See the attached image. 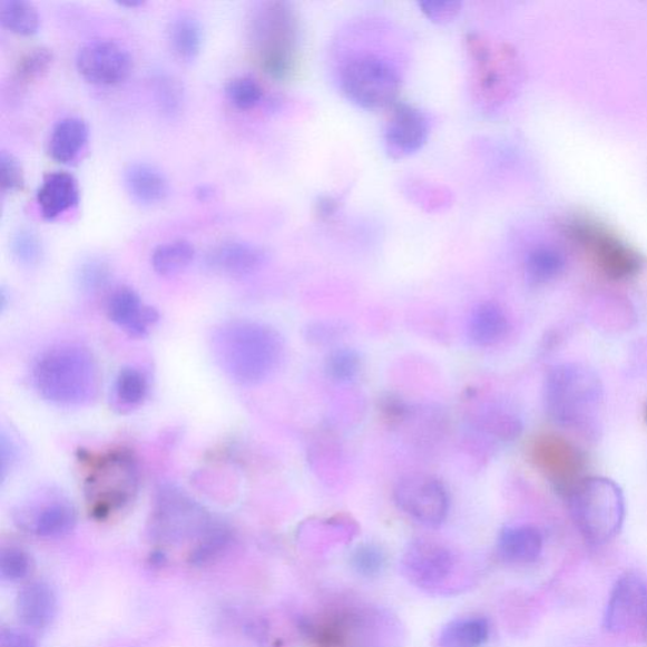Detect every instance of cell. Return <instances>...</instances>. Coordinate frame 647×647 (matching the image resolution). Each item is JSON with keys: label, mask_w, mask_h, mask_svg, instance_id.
I'll return each mask as SVG.
<instances>
[{"label": "cell", "mask_w": 647, "mask_h": 647, "mask_svg": "<svg viewBox=\"0 0 647 647\" xmlns=\"http://www.w3.org/2000/svg\"><path fill=\"white\" fill-rule=\"evenodd\" d=\"M210 350L225 378L239 386H256L280 369L285 343L283 336L267 324L231 321L215 327Z\"/></svg>", "instance_id": "cell-1"}, {"label": "cell", "mask_w": 647, "mask_h": 647, "mask_svg": "<svg viewBox=\"0 0 647 647\" xmlns=\"http://www.w3.org/2000/svg\"><path fill=\"white\" fill-rule=\"evenodd\" d=\"M32 381L47 402L81 408L97 399L100 372L94 355L81 345L62 344L43 352L35 362Z\"/></svg>", "instance_id": "cell-2"}, {"label": "cell", "mask_w": 647, "mask_h": 647, "mask_svg": "<svg viewBox=\"0 0 647 647\" xmlns=\"http://www.w3.org/2000/svg\"><path fill=\"white\" fill-rule=\"evenodd\" d=\"M604 401L602 382L580 363L552 367L546 380V409L560 427L584 428L592 423Z\"/></svg>", "instance_id": "cell-3"}, {"label": "cell", "mask_w": 647, "mask_h": 647, "mask_svg": "<svg viewBox=\"0 0 647 647\" xmlns=\"http://www.w3.org/2000/svg\"><path fill=\"white\" fill-rule=\"evenodd\" d=\"M249 37L262 70L272 79L288 78L295 67L298 43L293 7L285 2L261 4L253 13Z\"/></svg>", "instance_id": "cell-4"}, {"label": "cell", "mask_w": 647, "mask_h": 647, "mask_svg": "<svg viewBox=\"0 0 647 647\" xmlns=\"http://www.w3.org/2000/svg\"><path fill=\"white\" fill-rule=\"evenodd\" d=\"M571 518L577 529L594 546L615 539L625 518V496L620 487L607 478H586L568 496Z\"/></svg>", "instance_id": "cell-5"}, {"label": "cell", "mask_w": 647, "mask_h": 647, "mask_svg": "<svg viewBox=\"0 0 647 647\" xmlns=\"http://www.w3.org/2000/svg\"><path fill=\"white\" fill-rule=\"evenodd\" d=\"M84 491L94 518L106 520L135 500L139 487L137 459L129 450L117 449L90 459Z\"/></svg>", "instance_id": "cell-6"}, {"label": "cell", "mask_w": 647, "mask_h": 647, "mask_svg": "<svg viewBox=\"0 0 647 647\" xmlns=\"http://www.w3.org/2000/svg\"><path fill=\"white\" fill-rule=\"evenodd\" d=\"M401 569L410 584L428 594H454L464 580L463 561L452 549L435 540L412 541L403 552Z\"/></svg>", "instance_id": "cell-7"}, {"label": "cell", "mask_w": 647, "mask_h": 647, "mask_svg": "<svg viewBox=\"0 0 647 647\" xmlns=\"http://www.w3.org/2000/svg\"><path fill=\"white\" fill-rule=\"evenodd\" d=\"M213 523L208 511L179 487H159L149 520L153 539L164 543L199 539Z\"/></svg>", "instance_id": "cell-8"}, {"label": "cell", "mask_w": 647, "mask_h": 647, "mask_svg": "<svg viewBox=\"0 0 647 647\" xmlns=\"http://www.w3.org/2000/svg\"><path fill=\"white\" fill-rule=\"evenodd\" d=\"M341 86L353 105L380 110L395 106L401 78L395 67L374 55H364L345 63Z\"/></svg>", "instance_id": "cell-9"}, {"label": "cell", "mask_w": 647, "mask_h": 647, "mask_svg": "<svg viewBox=\"0 0 647 647\" xmlns=\"http://www.w3.org/2000/svg\"><path fill=\"white\" fill-rule=\"evenodd\" d=\"M568 237L594 259L606 276L626 280L641 269L643 261L616 233L594 219L577 217L567 223Z\"/></svg>", "instance_id": "cell-10"}, {"label": "cell", "mask_w": 647, "mask_h": 647, "mask_svg": "<svg viewBox=\"0 0 647 647\" xmlns=\"http://www.w3.org/2000/svg\"><path fill=\"white\" fill-rule=\"evenodd\" d=\"M403 512L428 528H438L449 513V494L439 478L427 473L403 476L393 490Z\"/></svg>", "instance_id": "cell-11"}, {"label": "cell", "mask_w": 647, "mask_h": 647, "mask_svg": "<svg viewBox=\"0 0 647 647\" xmlns=\"http://www.w3.org/2000/svg\"><path fill=\"white\" fill-rule=\"evenodd\" d=\"M16 520L20 528L36 537L58 539L69 536L77 527L78 512L67 497L46 491L20 506Z\"/></svg>", "instance_id": "cell-12"}, {"label": "cell", "mask_w": 647, "mask_h": 647, "mask_svg": "<svg viewBox=\"0 0 647 647\" xmlns=\"http://www.w3.org/2000/svg\"><path fill=\"white\" fill-rule=\"evenodd\" d=\"M75 63L84 79L102 87L124 82L134 70L133 56L126 47L111 40H92L84 45Z\"/></svg>", "instance_id": "cell-13"}, {"label": "cell", "mask_w": 647, "mask_h": 647, "mask_svg": "<svg viewBox=\"0 0 647 647\" xmlns=\"http://www.w3.org/2000/svg\"><path fill=\"white\" fill-rule=\"evenodd\" d=\"M647 608V586L635 574L616 580L605 608L604 627L608 633L621 634L644 623Z\"/></svg>", "instance_id": "cell-14"}, {"label": "cell", "mask_w": 647, "mask_h": 647, "mask_svg": "<svg viewBox=\"0 0 647 647\" xmlns=\"http://www.w3.org/2000/svg\"><path fill=\"white\" fill-rule=\"evenodd\" d=\"M429 135V119L423 111L403 102L393 106L383 135L384 146L392 158L401 159L419 153Z\"/></svg>", "instance_id": "cell-15"}, {"label": "cell", "mask_w": 647, "mask_h": 647, "mask_svg": "<svg viewBox=\"0 0 647 647\" xmlns=\"http://www.w3.org/2000/svg\"><path fill=\"white\" fill-rule=\"evenodd\" d=\"M537 462L548 474L558 490L567 493L574 491L580 480L584 459L578 450L558 438L542 439L536 449Z\"/></svg>", "instance_id": "cell-16"}, {"label": "cell", "mask_w": 647, "mask_h": 647, "mask_svg": "<svg viewBox=\"0 0 647 647\" xmlns=\"http://www.w3.org/2000/svg\"><path fill=\"white\" fill-rule=\"evenodd\" d=\"M110 321L134 337H145L159 321L155 307L145 305L143 300L130 287H118L112 291L107 305Z\"/></svg>", "instance_id": "cell-17"}, {"label": "cell", "mask_w": 647, "mask_h": 647, "mask_svg": "<svg viewBox=\"0 0 647 647\" xmlns=\"http://www.w3.org/2000/svg\"><path fill=\"white\" fill-rule=\"evenodd\" d=\"M267 253L247 242L231 241L214 247L206 256V266L223 276L245 278L266 265Z\"/></svg>", "instance_id": "cell-18"}, {"label": "cell", "mask_w": 647, "mask_h": 647, "mask_svg": "<svg viewBox=\"0 0 647 647\" xmlns=\"http://www.w3.org/2000/svg\"><path fill=\"white\" fill-rule=\"evenodd\" d=\"M16 611L23 625L41 630L55 620L58 614V597L46 581H31L18 594Z\"/></svg>", "instance_id": "cell-19"}, {"label": "cell", "mask_w": 647, "mask_h": 647, "mask_svg": "<svg viewBox=\"0 0 647 647\" xmlns=\"http://www.w3.org/2000/svg\"><path fill=\"white\" fill-rule=\"evenodd\" d=\"M36 199L46 220L58 219L60 215L79 204L78 182L69 173L55 171L47 174L39 190H37Z\"/></svg>", "instance_id": "cell-20"}, {"label": "cell", "mask_w": 647, "mask_h": 647, "mask_svg": "<svg viewBox=\"0 0 647 647\" xmlns=\"http://www.w3.org/2000/svg\"><path fill=\"white\" fill-rule=\"evenodd\" d=\"M497 548L500 557L510 565L527 566L540 558L543 539L531 525H511L500 532Z\"/></svg>", "instance_id": "cell-21"}, {"label": "cell", "mask_w": 647, "mask_h": 647, "mask_svg": "<svg viewBox=\"0 0 647 647\" xmlns=\"http://www.w3.org/2000/svg\"><path fill=\"white\" fill-rule=\"evenodd\" d=\"M125 185L133 199L146 206L163 203L170 194V185H168L165 175L155 166L144 163L127 167Z\"/></svg>", "instance_id": "cell-22"}, {"label": "cell", "mask_w": 647, "mask_h": 647, "mask_svg": "<svg viewBox=\"0 0 647 647\" xmlns=\"http://www.w3.org/2000/svg\"><path fill=\"white\" fill-rule=\"evenodd\" d=\"M510 330L509 317L500 305L483 303L478 305L469 317L468 336L477 346L500 343Z\"/></svg>", "instance_id": "cell-23"}, {"label": "cell", "mask_w": 647, "mask_h": 647, "mask_svg": "<svg viewBox=\"0 0 647 647\" xmlns=\"http://www.w3.org/2000/svg\"><path fill=\"white\" fill-rule=\"evenodd\" d=\"M89 127L78 117L63 118L52 129L49 140V154L56 163L70 164L87 146Z\"/></svg>", "instance_id": "cell-24"}, {"label": "cell", "mask_w": 647, "mask_h": 647, "mask_svg": "<svg viewBox=\"0 0 647 647\" xmlns=\"http://www.w3.org/2000/svg\"><path fill=\"white\" fill-rule=\"evenodd\" d=\"M168 43L177 59L192 62L198 58L203 46V28L190 14L174 18L168 27Z\"/></svg>", "instance_id": "cell-25"}, {"label": "cell", "mask_w": 647, "mask_h": 647, "mask_svg": "<svg viewBox=\"0 0 647 647\" xmlns=\"http://www.w3.org/2000/svg\"><path fill=\"white\" fill-rule=\"evenodd\" d=\"M490 636V625L482 617L458 618L438 636V647H481Z\"/></svg>", "instance_id": "cell-26"}, {"label": "cell", "mask_w": 647, "mask_h": 647, "mask_svg": "<svg viewBox=\"0 0 647 647\" xmlns=\"http://www.w3.org/2000/svg\"><path fill=\"white\" fill-rule=\"evenodd\" d=\"M148 380L144 372L135 367L120 370L112 384V406L120 412H130L139 406L148 396Z\"/></svg>", "instance_id": "cell-27"}, {"label": "cell", "mask_w": 647, "mask_h": 647, "mask_svg": "<svg viewBox=\"0 0 647 647\" xmlns=\"http://www.w3.org/2000/svg\"><path fill=\"white\" fill-rule=\"evenodd\" d=\"M195 248L190 242L179 239L156 247L151 255V265L159 276L170 277L182 274L193 264Z\"/></svg>", "instance_id": "cell-28"}, {"label": "cell", "mask_w": 647, "mask_h": 647, "mask_svg": "<svg viewBox=\"0 0 647 647\" xmlns=\"http://www.w3.org/2000/svg\"><path fill=\"white\" fill-rule=\"evenodd\" d=\"M0 23L16 35L33 36L39 32L40 14L27 0H2Z\"/></svg>", "instance_id": "cell-29"}, {"label": "cell", "mask_w": 647, "mask_h": 647, "mask_svg": "<svg viewBox=\"0 0 647 647\" xmlns=\"http://www.w3.org/2000/svg\"><path fill=\"white\" fill-rule=\"evenodd\" d=\"M232 542L233 532L231 529L222 523H213L192 550L190 565L195 567L212 565V562L217 561L228 551Z\"/></svg>", "instance_id": "cell-30"}, {"label": "cell", "mask_w": 647, "mask_h": 647, "mask_svg": "<svg viewBox=\"0 0 647 647\" xmlns=\"http://www.w3.org/2000/svg\"><path fill=\"white\" fill-rule=\"evenodd\" d=\"M565 268V258L550 247H538L529 253L527 276L532 285H543L557 278Z\"/></svg>", "instance_id": "cell-31"}, {"label": "cell", "mask_w": 647, "mask_h": 647, "mask_svg": "<svg viewBox=\"0 0 647 647\" xmlns=\"http://www.w3.org/2000/svg\"><path fill=\"white\" fill-rule=\"evenodd\" d=\"M362 370L361 354L352 349H337L327 355L325 371L336 382H350L359 376Z\"/></svg>", "instance_id": "cell-32"}, {"label": "cell", "mask_w": 647, "mask_h": 647, "mask_svg": "<svg viewBox=\"0 0 647 647\" xmlns=\"http://www.w3.org/2000/svg\"><path fill=\"white\" fill-rule=\"evenodd\" d=\"M224 91L231 105L241 110L255 108L264 99V89L255 79L248 77L231 80Z\"/></svg>", "instance_id": "cell-33"}, {"label": "cell", "mask_w": 647, "mask_h": 647, "mask_svg": "<svg viewBox=\"0 0 647 647\" xmlns=\"http://www.w3.org/2000/svg\"><path fill=\"white\" fill-rule=\"evenodd\" d=\"M53 62V52L47 47H37L28 51L23 58L18 61L16 68V78L22 84L32 82L49 72Z\"/></svg>", "instance_id": "cell-34"}, {"label": "cell", "mask_w": 647, "mask_h": 647, "mask_svg": "<svg viewBox=\"0 0 647 647\" xmlns=\"http://www.w3.org/2000/svg\"><path fill=\"white\" fill-rule=\"evenodd\" d=\"M11 251L18 264L27 268L39 266L43 257L41 239L36 233L27 229L14 234Z\"/></svg>", "instance_id": "cell-35"}, {"label": "cell", "mask_w": 647, "mask_h": 647, "mask_svg": "<svg viewBox=\"0 0 647 647\" xmlns=\"http://www.w3.org/2000/svg\"><path fill=\"white\" fill-rule=\"evenodd\" d=\"M77 280L84 293L98 294L110 284V266L99 258L88 259L80 266Z\"/></svg>", "instance_id": "cell-36"}, {"label": "cell", "mask_w": 647, "mask_h": 647, "mask_svg": "<svg viewBox=\"0 0 647 647\" xmlns=\"http://www.w3.org/2000/svg\"><path fill=\"white\" fill-rule=\"evenodd\" d=\"M31 557L20 548H6L0 555V576L8 581H21L30 576Z\"/></svg>", "instance_id": "cell-37"}, {"label": "cell", "mask_w": 647, "mask_h": 647, "mask_svg": "<svg viewBox=\"0 0 647 647\" xmlns=\"http://www.w3.org/2000/svg\"><path fill=\"white\" fill-rule=\"evenodd\" d=\"M386 565L384 552L374 543H363L354 550L352 566L363 577H376Z\"/></svg>", "instance_id": "cell-38"}, {"label": "cell", "mask_w": 647, "mask_h": 647, "mask_svg": "<svg viewBox=\"0 0 647 647\" xmlns=\"http://www.w3.org/2000/svg\"><path fill=\"white\" fill-rule=\"evenodd\" d=\"M154 84L157 102L165 115L174 116L179 112L183 105V89L179 84L167 75H158Z\"/></svg>", "instance_id": "cell-39"}, {"label": "cell", "mask_w": 647, "mask_h": 647, "mask_svg": "<svg viewBox=\"0 0 647 647\" xmlns=\"http://www.w3.org/2000/svg\"><path fill=\"white\" fill-rule=\"evenodd\" d=\"M24 173L20 159L7 151L0 154V185L3 192L16 193L23 190Z\"/></svg>", "instance_id": "cell-40"}, {"label": "cell", "mask_w": 647, "mask_h": 647, "mask_svg": "<svg viewBox=\"0 0 647 647\" xmlns=\"http://www.w3.org/2000/svg\"><path fill=\"white\" fill-rule=\"evenodd\" d=\"M419 7L429 20L443 24L454 20L461 12L462 3L453 2V0H428V2L419 3Z\"/></svg>", "instance_id": "cell-41"}, {"label": "cell", "mask_w": 647, "mask_h": 647, "mask_svg": "<svg viewBox=\"0 0 647 647\" xmlns=\"http://www.w3.org/2000/svg\"><path fill=\"white\" fill-rule=\"evenodd\" d=\"M18 459H20V448H18L16 440L3 431L2 440H0V480L2 483L18 463Z\"/></svg>", "instance_id": "cell-42"}, {"label": "cell", "mask_w": 647, "mask_h": 647, "mask_svg": "<svg viewBox=\"0 0 647 647\" xmlns=\"http://www.w3.org/2000/svg\"><path fill=\"white\" fill-rule=\"evenodd\" d=\"M380 410L383 418L390 423H400L409 414L406 402L395 395H388L381 399Z\"/></svg>", "instance_id": "cell-43"}, {"label": "cell", "mask_w": 647, "mask_h": 647, "mask_svg": "<svg viewBox=\"0 0 647 647\" xmlns=\"http://www.w3.org/2000/svg\"><path fill=\"white\" fill-rule=\"evenodd\" d=\"M343 327L335 323H316L308 327L307 337L312 342L322 344L335 341L336 336H341Z\"/></svg>", "instance_id": "cell-44"}, {"label": "cell", "mask_w": 647, "mask_h": 647, "mask_svg": "<svg viewBox=\"0 0 647 647\" xmlns=\"http://www.w3.org/2000/svg\"><path fill=\"white\" fill-rule=\"evenodd\" d=\"M0 647H37V644L26 633L16 628H4L0 634Z\"/></svg>", "instance_id": "cell-45"}, {"label": "cell", "mask_w": 647, "mask_h": 647, "mask_svg": "<svg viewBox=\"0 0 647 647\" xmlns=\"http://www.w3.org/2000/svg\"><path fill=\"white\" fill-rule=\"evenodd\" d=\"M336 206V200L333 198H323L318 203V213H321L322 217L330 218L335 214Z\"/></svg>", "instance_id": "cell-46"}, {"label": "cell", "mask_w": 647, "mask_h": 647, "mask_svg": "<svg viewBox=\"0 0 647 647\" xmlns=\"http://www.w3.org/2000/svg\"><path fill=\"white\" fill-rule=\"evenodd\" d=\"M212 190L208 186H200L198 190H196V198L200 202H206L212 198Z\"/></svg>", "instance_id": "cell-47"}, {"label": "cell", "mask_w": 647, "mask_h": 647, "mask_svg": "<svg viewBox=\"0 0 647 647\" xmlns=\"http://www.w3.org/2000/svg\"><path fill=\"white\" fill-rule=\"evenodd\" d=\"M117 4L125 8H138L143 7L145 2L143 0H120Z\"/></svg>", "instance_id": "cell-48"}, {"label": "cell", "mask_w": 647, "mask_h": 647, "mask_svg": "<svg viewBox=\"0 0 647 647\" xmlns=\"http://www.w3.org/2000/svg\"><path fill=\"white\" fill-rule=\"evenodd\" d=\"M643 628H644V636L647 643V608H646V614H645V618H644V623H643Z\"/></svg>", "instance_id": "cell-49"}, {"label": "cell", "mask_w": 647, "mask_h": 647, "mask_svg": "<svg viewBox=\"0 0 647 647\" xmlns=\"http://www.w3.org/2000/svg\"><path fill=\"white\" fill-rule=\"evenodd\" d=\"M646 419H647V411H646Z\"/></svg>", "instance_id": "cell-50"}]
</instances>
